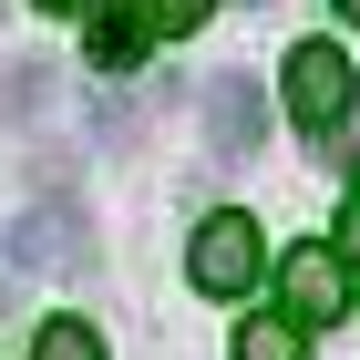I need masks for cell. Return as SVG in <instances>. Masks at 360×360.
<instances>
[{
    "mask_svg": "<svg viewBox=\"0 0 360 360\" xmlns=\"http://www.w3.org/2000/svg\"><path fill=\"white\" fill-rule=\"evenodd\" d=\"M41 103H52V62H11V72H0V113H11V124H31Z\"/></svg>",
    "mask_w": 360,
    "mask_h": 360,
    "instance_id": "cell-8",
    "label": "cell"
},
{
    "mask_svg": "<svg viewBox=\"0 0 360 360\" xmlns=\"http://www.w3.org/2000/svg\"><path fill=\"white\" fill-rule=\"evenodd\" d=\"M278 288H288V319H299V330H319V319H340V309H350V268H340L330 248H288Z\"/></svg>",
    "mask_w": 360,
    "mask_h": 360,
    "instance_id": "cell-4",
    "label": "cell"
},
{
    "mask_svg": "<svg viewBox=\"0 0 360 360\" xmlns=\"http://www.w3.org/2000/svg\"><path fill=\"white\" fill-rule=\"evenodd\" d=\"M41 11H83V0H41Z\"/></svg>",
    "mask_w": 360,
    "mask_h": 360,
    "instance_id": "cell-14",
    "label": "cell"
},
{
    "mask_svg": "<svg viewBox=\"0 0 360 360\" xmlns=\"http://www.w3.org/2000/svg\"><path fill=\"white\" fill-rule=\"evenodd\" d=\"M144 41H155V21H144V0H93V21H83V52L93 72H134Z\"/></svg>",
    "mask_w": 360,
    "mask_h": 360,
    "instance_id": "cell-6",
    "label": "cell"
},
{
    "mask_svg": "<svg viewBox=\"0 0 360 360\" xmlns=\"http://www.w3.org/2000/svg\"><path fill=\"white\" fill-rule=\"evenodd\" d=\"M340 248H350L340 268H350V288H360V165H350V217H340Z\"/></svg>",
    "mask_w": 360,
    "mask_h": 360,
    "instance_id": "cell-11",
    "label": "cell"
},
{
    "mask_svg": "<svg viewBox=\"0 0 360 360\" xmlns=\"http://www.w3.org/2000/svg\"><path fill=\"white\" fill-rule=\"evenodd\" d=\"M31 360H103V340H93V319H41Z\"/></svg>",
    "mask_w": 360,
    "mask_h": 360,
    "instance_id": "cell-9",
    "label": "cell"
},
{
    "mask_svg": "<svg viewBox=\"0 0 360 360\" xmlns=\"http://www.w3.org/2000/svg\"><path fill=\"white\" fill-rule=\"evenodd\" d=\"M350 103H360L350 52H340V41H299V52H288V113H299V134L309 144L350 134Z\"/></svg>",
    "mask_w": 360,
    "mask_h": 360,
    "instance_id": "cell-2",
    "label": "cell"
},
{
    "mask_svg": "<svg viewBox=\"0 0 360 360\" xmlns=\"http://www.w3.org/2000/svg\"><path fill=\"white\" fill-rule=\"evenodd\" d=\"M206 11H217V0H144V21L165 31V41H175V31H195V21H206Z\"/></svg>",
    "mask_w": 360,
    "mask_h": 360,
    "instance_id": "cell-10",
    "label": "cell"
},
{
    "mask_svg": "<svg viewBox=\"0 0 360 360\" xmlns=\"http://www.w3.org/2000/svg\"><path fill=\"white\" fill-rule=\"evenodd\" d=\"M186 278L206 288V299H248L257 278H268V237H257V217L217 206V217L195 226V248H186Z\"/></svg>",
    "mask_w": 360,
    "mask_h": 360,
    "instance_id": "cell-1",
    "label": "cell"
},
{
    "mask_svg": "<svg viewBox=\"0 0 360 360\" xmlns=\"http://www.w3.org/2000/svg\"><path fill=\"white\" fill-rule=\"evenodd\" d=\"M330 11H340V21H360V0H330Z\"/></svg>",
    "mask_w": 360,
    "mask_h": 360,
    "instance_id": "cell-13",
    "label": "cell"
},
{
    "mask_svg": "<svg viewBox=\"0 0 360 360\" xmlns=\"http://www.w3.org/2000/svg\"><path fill=\"white\" fill-rule=\"evenodd\" d=\"M93 134H103V144H134V103H93Z\"/></svg>",
    "mask_w": 360,
    "mask_h": 360,
    "instance_id": "cell-12",
    "label": "cell"
},
{
    "mask_svg": "<svg viewBox=\"0 0 360 360\" xmlns=\"http://www.w3.org/2000/svg\"><path fill=\"white\" fill-rule=\"evenodd\" d=\"M72 257H83V206L72 195H41L11 226V268H72Z\"/></svg>",
    "mask_w": 360,
    "mask_h": 360,
    "instance_id": "cell-5",
    "label": "cell"
},
{
    "mask_svg": "<svg viewBox=\"0 0 360 360\" xmlns=\"http://www.w3.org/2000/svg\"><path fill=\"white\" fill-rule=\"evenodd\" d=\"M226 360H309V330H299V319H237Z\"/></svg>",
    "mask_w": 360,
    "mask_h": 360,
    "instance_id": "cell-7",
    "label": "cell"
},
{
    "mask_svg": "<svg viewBox=\"0 0 360 360\" xmlns=\"http://www.w3.org/2000/svg\"><path fill=\"white\" fill-rule=\"evenodd\" d=\"M257 144H268V93H257L248 72H217V83H206V155H217V165H248Z\"/></svg>",
    "mask_w": 360,
    "mask_h": 360,
    "instance_id": "cell-3",
    "label": "cell"
}]
</instances>
